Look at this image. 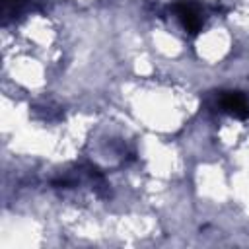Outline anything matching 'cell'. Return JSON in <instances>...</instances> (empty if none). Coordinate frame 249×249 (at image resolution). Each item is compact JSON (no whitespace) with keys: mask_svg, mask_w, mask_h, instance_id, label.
<instances>
[{"mask_svg":"<svg viewBox=\"0 0 249 249\" xmlns=\"http://www.w3.org/2000/svg\"><path fill=\"white\" fill-rule=\"evenodd\" d=\"M173 12L177 16V19L181 21L183 29L189 31L191 35H196L206 19V12L202 8L200 2L196 0H177L173 4Z\"/></svg>","mask_w":249,"mask_h":249,"instance_id":"cell-1","label":"cell"},{"mask_svg":"<svg viewBox=\"0 0 249 249\" xmlns=\"http://www.w3.org/2000/svg\"><path fill=\"white\" fill-rule=\"evenodd\" d=\"M218 105L231 117L249 119V99L243 91H222L218 97Z\"/></svg>","mask_w":249,"mask_h":249,"instance_id":"cell-2","label":"cell"},{"mask_svg":"<svg viewBox=\"0 0 249 249\" xmlns=\"http://www.w3.org/2000/svg\"><path fill=\"white\" fill-rule=\"evenodd\" d=\"M2 2H4V6H6V8H8V6H10V4H19V2H21V0H2Z\"/></svg>","mask_w":249,"mask_h":249,"instance_id":"cell-3","label":"cell"}]
</instances>
